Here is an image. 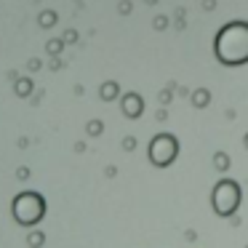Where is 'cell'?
<instances>
[{
	"label": "cell",
	"mask_w": 248,
	"mask_h": 248,
	"mask_svg": "<svg viewBox=\"0 0 248 248\" xmlns=\"http://www.w3.org/2000/svg\"><path fill=\"white\" fill-rule=\"evenodd\" d=\"M216 54L224 59L227 64H240L248 62V24H230L221 30L219 40H216Z\"/></svg>",
	"instance_id": "cell-1"
}]
</instances>
